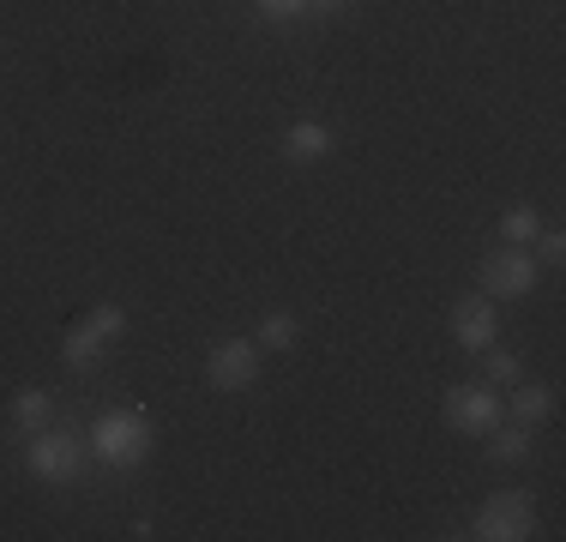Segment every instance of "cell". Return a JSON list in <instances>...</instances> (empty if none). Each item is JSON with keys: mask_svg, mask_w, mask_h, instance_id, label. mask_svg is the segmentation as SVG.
<instances>
[{"mask_svg": "<svg viewBox=\"0 0 566 542\" xmlns=\"http://www.w3.org/2000/svg\"><path fill=\"white\" fill-rule=\"evenodd\" d=\"M332 145H338V133L326 121H290V133H283V157L290 163H326Z\"/></svg>", "mask_w": 566, "mask_h": 542, "instance_id": "9", "label": "cell"}, {"mask_svg": "<svg viewBox=\"0 0 566 542\" xmlns=\"http://www.w3.org/2000/svg\"><path fill=\"white\" fill-rule=\"evenodd\" d=\"M536 531V500L524 494V488H501V494H489L476 507V519H470V536L476 542H524Z\"/></svg>", "mask_w": 566, "mask_h": 542, "instance_id": "2", "label": "cell"}, {"mask_svg": "<svg viewBox=\"0 0 566 542\" xmlns=\"http://www.w3.org/2000/svg\"><path fill=\"white\" fill-rule=\"evenodd\" d=\"M295 337H302V320L283 314V308H277V314H265V320H260L253 344H260V350H295Z\"/></svg>", "mask_w": 566, "mask_h": 542, "instance_id": "13", "label": "cell"}, {"mask_svg": "<svg viewBox=\"0 0 566 542\" xmlns=\"http://www.w3.org/2000/svg\"><path fill=\"white\" fill-rule=\"evenodd\" d=\"M536 283H543V265H536L531 248H494L489 260H482V295H501V302H512V295H531Z\"/></svg>", "mask_w": 566, "mask_h": 542, "instance_id": "5", "label": "cell"}, {"mask_svg": "<svg viewBox=\"0 0 566 542\" xmlns=\"http://www.w3.org/2000/svg\"><path fill=\"white\" fill-rule=\"evenodd\" d=\"M49 410H55V404H49V392H43V386H24V392H12V404H7V416H12V423H19L24 434L49 428Z\"/></svg>", "mask_w": 566, "mask_h": 542, "instance_id": "12", "label": "cell"}, {"mask_svg": "<svg viewBox=\"0 0 566 542\" xmlns=\"http://www.w3.org/2000/svg\"><path fill=\"white\" fill-rule=\"evenodd\" d=\"M536 229H543V217H536L531 206H512V211L501 217V236L512 241V248H524V241H536Z\"/></svg>", "mask_w": 566, "mask_h": 542, "instance_id": "14", "label": "cell"}, {"mask_svg": "<svg viewBox=\"0 0 566 542\" xmlns=\"http://www.w3.org/2000/svg\"><path fill=\"white\" fill-rule=\"evenodd\" d=\"M120 332H127V314H120L115 302H97V308H91L85 320L73 325V332L61 337V362H66V368H73V374H78V368H91V362H97V356H103V350L115 344Z\"/></svg>", "mask_w": 566, "mask_h": 542, "instance_id": "4", "label": "cell"}, {"mask_svg": "<svg viewBox=\"0 0 566 542\" xmlns=\"http://www.w3.org/2000/svg\"><path fill=\"white\" fill-rule=\"evenodd\" d=\"M85 434H91V440H85L91 458L109 465V470H139L145 458H151V446H157L151 416H145V410H103Z\"/></svg>", "mask_w": 566, "mask_h": 542, "instance_id": "1", "label": "cell"}, {"mask_svg": "<svg viewBox=\"0 0 566 542\" xmlns=\"http://www.w3.org/2000/svg\"><path fill=\"white\" fill-rule=\"evenodd\" d=\"M206 379H211V392H248L253 379H260V344H253V337H223V344H211Z\"/></svg>", "mask_w": 566, "mask_h": 542, "instance_id": "7", "label": "cell"}, {"mask_svg": "<svg viewBox=\"0 0 566 542\" xmlns=\"http://www.w3.org/2000/svg\"><path fill=\"white\" fill-rule=\"evenodd\" d=\"M253 7H260V19H272V24L307 19V0H253Z\"/></svg>", "mask_w": 566, "mask_h": 542, "instance_id": "16", "label": "cell"}, {"mask_svg": "<svg viewBox=\"0 0 566 542\" xmlns=\"http://www.w3.org/2000/svg\"><path fill=\"white\" fill-rule=\"evenodd\" d=\"M452 337L458 350H470V356H482V350L501 337V314H494V295H464V302L452 308Z\"/></svg>", "mask_w": 566, "mask_h": 542, "instance_id": "8", "label": "cell"}, {"mask_svg": "<svg viewBox=\"0 0 566 542\" xmlns=\"http://www.w3.org/2000/svg\"><path fill=\"white\" fill-rule=\"evenodd\" d=\"M349 0H307V12H319V19H332V12H344Z\"/></svg>", "mask_w": 566, "mask_h": 542, "instance_id": "18", "label": "cell"}, {"mask_svg": "<svg viewBox=\"0 0 566 542\" xmlns=\"http://www.w3.org/2000/svg\"><path fill=\"white\" fill-rule=\"evenodd\" d=\"M24 465H31V477H43V482H73L78 470H85V446H78V434L36 428L31 446H24Z\"/></svg>", "mask_w": 566, "mask_h": 542, "instance_id": "6", "label": "cell"}, {"mask_svg": "<svg viewBox=\"0 0 566 542\" xmlns=\"http://www.w3.org/2000/svg\"><path fill=\"white\" fill-rule=\"evenodd\" d=\"M482 356H489V362H482V379H489V386H512V379H518V356H512V350H482Z\"/></svg>", "mask_w": 566, "mask_h": 542, "instance_id": "15", "label": "cell"}, {"mask_svg": "<svg viewBox=\"0 0 566 542\" xmlns=\"http://www.w3.org/2000/svg\"><path fill=\"white\" fill-rule=\"evenodd\" d=\"M566 260V236L560 229H536V265H560Z\"/></svg>", "mask_w": 566, "mask_h": 542, "instance_id": "17", "label": "cell"}, {"mask_svg": "<svg viewBox=\"0 0 566 542\" xmlns=\"http://www.w3.org/2000/svg\"><path fill=\"white\" fill-rule=\"evenodd\" d=\"M512 423L524 428H543L548 416H555V386H543V379H512V398H506Z\"/></svg>", "mask_w": 566, "mask_h": 542, "instance_id": "10", "label": "cell"}, {"mask_svg": "<svg viewBox=\"0 0 566 542\" xmlns=\"http://www.w3.org/2000/svg\"><path fill=\"white\" fill-rule=\"evenodd\" d=\"M506 416L501 392L489 386V379H464V386H447V398H440V423L458 428V434H489L494 423Z\"/></svg>", "mask_w": 566, "mask_h": 542, "instance_id": "3", "label": "cell"}, {"mask_svg": "<svg viewBox=\"0 0 566 542\" xmlns=\"http://www.w3.org/2000/svg\"><path fill=\"white\" fill-rule=\"evenodd\" d=\"M531 446H536V428H524V423H494L489 428V458L494 465H524V458H531Z\"/></svg>", "mask_w": 566, "mask_h": 542, "instance_id": "11", "label": "cell"}]
</instances>
